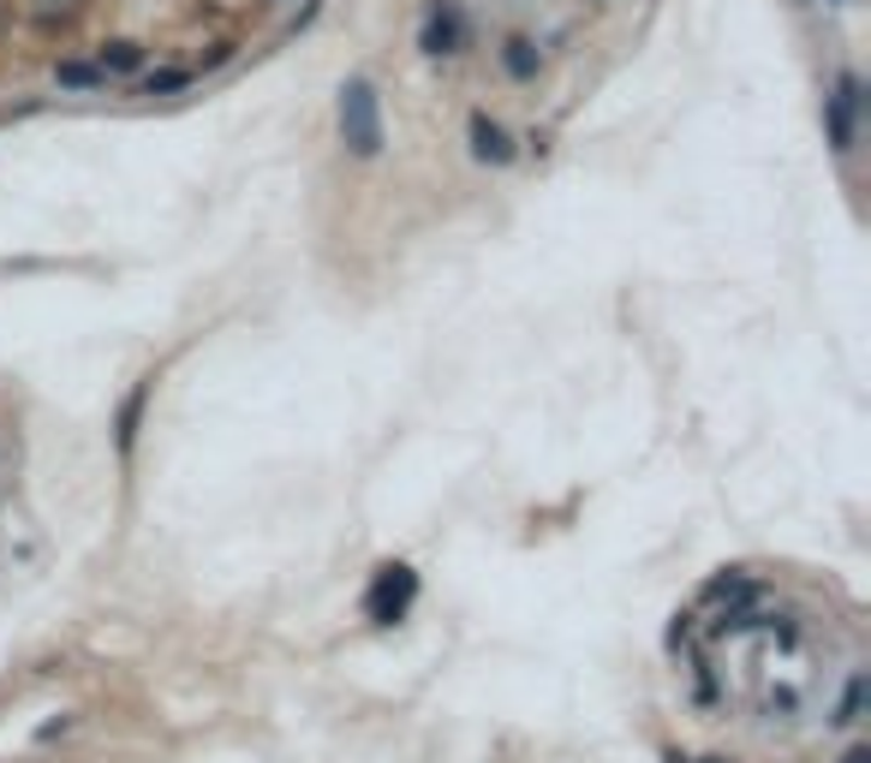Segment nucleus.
<instances>
[{"label":"nucleus","instance_id":"f257e3e1","mask_svg":"<svg viewBox=\"0 0 871 763\" xmlns=\"http://www.w3.org/2000/svg\"><path fill=\"white\" fill-rule=\"evenodd\" d=\"M340 137H347V149L364 156V161L383 149V108H376V90L364 78H352L347 90H340Z\"/></svg>","mask_w":871,"mask_h":763},{"label":"nucleus","instance_id":"f03ea898","mask_svg":"<svg viewBox=\"0 0 871 763\" xmlns=\"http://www.w3.org/2000/svg\"><path fill=\"white\" fill-rule=\"evenodd\" d=\"M412 596H419V572L407 561H388L371 572V591H364V620L371 627H395V620H407Z\"/></svg>","mask_w":871,"mask_h":763},{"label":"nucleus","instance_id":"7ed1b4c3","mask_svg":"<svg viewBox=\"0 0 871 763\" xmlns=\"http://www.w3.org/2000/svg\"><path fill=\"white\" fill-rule=\"evenodd\" d=\"M759 603V584L747 579L740 567H728V572H716V579H704V591H699V608H711V627H723L728 615H740V608H752Z\"/></svg>","mask_w":871,"mask_h":763},{"label":"nucleus","instance_id":"20e7f679","mask_svg":"<svg viewBox=\"0 0 871 763\" xmlns=\"http://www.w3.org/2000/svg\"><path fill=\"white\" fill-rule=\"evenodd\" d=\"M860 108H866L860 78H854V72H842L836 96H824V125H830V144H836L842 156L854 149V120H860Z\"/></svg>","mask_w":871,"mask_h":763},{"label":"nucleus","instance_id":"39448f33","mask_svg":"<svg viewBox=\"0 0 871 763\" xmlns=\"http://www.w3.org/2000/svg\"><path fill=\"white\" fill-rule=\"evenodd\" d=\"M460 36H465L460 7H453V0H431V12H424V24H419V48L424 55H453Z\"/></svg>","mask_w":871,"mask_h":763},{"label":"nucleus","instance_id":"423d86ee","mask_svg":"<svg viewBox=\"0 0 871 763\" xmlns=\"http://www.w3.org/2000/svg\"><path fill=\"white\" fill-rule=\"evenodd\" d=\"M465 137H472V161H484V168H508L520 149H513L508 125H496L489 113H472V125H465Z\"/></svg>","mask_w":871,"mask_h":763},{"label":"nucleus","instance_id":"0eeeda50","mask_svg":"<svg viewBox=\"0 0 871 763\" xmlns=\"http://www.w3.org/2000/svg\"><path fill=\"white\" fill-rule=\"evenodd\" d=\"M192 78L197 72H185V66H156L137 78V96H180V90H192Z\"/></svg>","mask_w":871,"mask_h":763},{"label":"nucleus","instance_id":"6e6552de","mask_svg":"<svg viewBox=\"0 0 871 763\" xmlns=\"http://www.w3.org/2000/svg\"><path fill=\"white\" fill-rule=\"evenodd\" d=\"M501 66H508V78H537V43L532 36H508V48H501Z\"/></svg>","mask_w":871,"mask_h":763},{"label":"nucleus","instance_id":"1a4fd4ad","mask_svg":"<svg viewBox=\"0 0 871 763\" xmlns=\"http://www.w3.org/2000/svg\"><path fill=\"white\" fill-rule=\"evenodd\" d=\"M55 84H60V90H102L108 72H102V66H84V60H60V66H55Z\"/></svg>","mask_w":871,"mask_h":763},{"label":"nucleus","instance_id":"9d476101","mask_svg":"<svg viewBox=\"0 0 871 763\" xmlns=\"http://www.w3.org/2000/svg\"><path fill=\"white\" fill-rule=\"evenodd\" d=\"M144 400H149V382H137V388L125 393V405H120V453H132V441H137V417H144Z\"/></svg>","mask_w":871,"mask_h":763},{"label":"nucleus","instance_id":"9b49d317","mask_svg":"<svg viewBox=\"0 0 871 763\" xmlns=\"http://www.w3.org/2000/svg\"><path fill=\"white\" fill-rule=\"evenodd\" d=\"M860 716H866V674H854L848 680V692H842V704H836V728H860Z\"/></svg>","mask_w":871,"mask_h":763},{"label":"nucleus","instance_id":"f8f14e48","mask_svg":"<svg viewBox=\"0 0 871 763\" xmlns=\"http://www.w3.org/2000/svg\"><path fill=\"white\" fill-rule=\"evenodd\" d=\"M96 66H102L108 78H113V72H137V66H144V48H137V43H108L102 55H96Z\"/></svg>","mask_w":871,"mask_h":763},{"label":"nucleus","instance_id":"ddd939ff","mask_svg":"<svg viewBox=\"0 0 871 763\" xmlns=\"http://www.w3.org/2000/svg\"><path fill=\"white\" fill-rule=\"evenodd\" d=\"M842 763H871V752H866V746H848V758H842Z\"/></svg>","mask_w":871,"mask_h":763},{"label":"nucleus","instance_id":"4468645a","mask_svg":"<svg viewBox=\"0 0 871 763\" xmlns=\"http://www.w3.org/2000/svg\"><path fill=\"white\" fill-rule=\"evenodd\" d=\"M699 763H735V758H699Z\"/></svg>","mask_w":871,"mask_h":763},{"label":"nucleus","instance_id":"2eb2a0df","mask_svg":"<svg viewBox=\"0 0 871 763\" xmlns=\"http://www.w3.org/2000/svg\"><path fill=\"white\" fill-rule=\"evenodd\" d=\"M668 763H692V758H675V752H668Z\"/></svg>","mask_w":871,"mask_h":763}]
</instances>
